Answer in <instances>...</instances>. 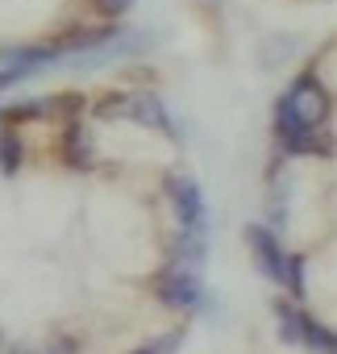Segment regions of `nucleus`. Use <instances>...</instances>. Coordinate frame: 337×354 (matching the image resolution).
<instances>
[{
    "instance_id": "f257e3e1",
    "label": "nucleus",
    "mask_w": 337,
    "mask_h": 354,
    "mask_svg": "<svg viewBox=\"0 0 337 354\" xmlns=\"http://www.w3.org/2000/svg\"><path fill=\"white\" fill-rule=\"evenodd\" d=\"M325 117H329L325 84L316 75H300L275 109V129H279L283 146L296 150V154H312V150L329 154V146H316V129L325 125Z\"/></svg>"
},
{
    "instance_id": "f03ea898",
    "label": "nucleus",
    "mask_w": 337,
    "mask_h": 354,
    "mask_svg": "<svg viewBox=\"0 0 337 354\" xmlns=\"http://www.w3.org/2000/svg\"><path fill=\"white\" fill-rule=\"evenodd\" d=\"M166 192H171V205L180 213V230L209 238V209H204L200 184L192 180V175H171V180H166Z\"/></svg>"
},
{
    "instance_id": "7ed1b4c3",
    "label": "nucleus",
    "mask_w": 337,
    "mask_h": 354,
    "mask_svg": "<svg viewBox=\"0 0 337 354\" xmlns=\"http://www.w3.org/2000/svg\"><path fill=\"white\" fill-rule=\"evenodd\" d=\"M154 292H158V300H162L166 308H192V304H200L204 283H200V271L166 267V271L154 279Z\"/></svg>"
},
{
    "instance_id": "20e7f679",
    "label": "nucleus",
    "mask_w": 337,
    "mask_h": 354,
    "mask_svg": "<svg viewBox=\"0 0 337 354\" xmlns=\"http://www.w3.org/2000/svg\"><path fill=\"white\" fill-rule=\"evenodd\" d=\"M121 117H133V121H142V125H154V129H162L166 138H180V129L171 125V113L162 109V100H158L154 92L125 96V113H121Z\"/></svg>"
},
{
    "instance_id": "39448f33",
    "label": "nucleus",
    "mask_w": 337,
    "mask_h": 354,
    "mask_svg": "<svg viewBox=\"0 0 337 354\" xmlns=\"http://www.w3.org/2000/svg\"><path fill=\"white\" fill-rule=\"evenodd\" d=\"M246 242L254 246V254H258V267H262V275L279 283V279H283V250H279L275 234H271L267 225H246Z\"/></svg>"
},
{
    "instance_id": "423d86ee",
    "label": "nucleus",
    "mask_w": 337,
    "mask_h": 354,
    "mask_svg": "<svg viewBox=\"0 0 337 354\" xmlns=\"http://www.w3.org/2000/svg\"><path fill=\"white\" fill-rule=\"evenodd\" d=\"M0 63L17 71V80H26L34 71H46L50 63H59V50L55 46H17V50H0Z\"/></svg>"
},
{
    "instance_id": "0eeeda50",
    "label": "nucleus",
    "mask_w": 337,
    "mask_h": 354,
    "mask_svg": "<svg viewBox=\"0 0 337 354\" xmlns=\"http://www.w3.org/2000/svg\"><path fill=\"white\" fill-rule=\"evenodd\" d=\"M296 346H308V350H316V354H337V342H333L329 325H320V321L308 317V313H300V337H296Z\"/></svg>"
},
{
    "instance_id": "6e6552de",
    "label": "nucleus",
    "mask_w": 337,
    "mask_h": 354,
    "mask_svg": "<svg viewBox=\"0 0 337 354\" xmlns=\"http://www.w3.org/2000/svg\"><path fill=\"white\" fill-rule=\"evenodd\" d=\"M63 154H67V162H71V167H79V171H88V167H92V146H88V138H84V121H67Z\"/></svg>"
},
{
    "instance_id": "1a4fd4ad",
    "label": "nucleus",
    "mask_w": 337,
    "mask_h": 354,
    "mask_svg": "<svg viewBox=\"0 0 337 354\" xmlns=\"http://www.w3.org/2000/svg\"><path fill=\"white\" fill-rule=\"evenodd\" d=\"M21 158H26V146H21V138H17L13 129H0V171H5V175H17Z\"/></svg>"
},
{
    "instance_id": "9d476101",
    "label": "nucleus",
    "mask_w": 337,
    "mask_h": 354,
    "mask_svg": "<svg viewBox=\"0 0 337 354\" xmlns=\"http://www.w3.org/2000/svg\"><path fill=\"white\" fill-rule=\"evenodd\" d=\"M275 317H279V337L283 342H296L300 337V308L287 304V300H275Z\"/></svg>"
},
{
    "instance_id": "9b49d317",
    "label": "nucleus",
    "mask_w": 337,
    "mask_h": 354,
    "mask_svg": "<svg viewBox=\"0 0 337 354\" xmlns=\"http://www.w3.org/2000/svg\"><path fill=\"white\" fill-rule=\"evenodd\" d=\"M291 288V296H304V259L300 254H283V279Z\"/></svg>"
},
{
    "instance_id": "f8f14e48",
    "label": "nucleus",
    "mask_w": 337,
    "mask_h": 354,
    "mask_svg": "<svg viewBox=\"0 0 337 354\" xmlns=\"http://www.w3.org/2000/svg\"><path fill=\"white\" fill-rule=\"evenodd\" d=\"M180 342H184V329L166 333V337H158V342H150V346H137L133 354H175V350H180Z\"/></svg>"
},
{
    "instance_id": "ddd939ff",
    "label": "nucleus",
    "mask_w": 337,
    "mask_h": 354,
    "mask_svg": "<svg viewBox=\"0 0 337 354\" xmlns=\"http://www.w3.org/2000/svg\"><path fill=\"white\" fill-rule=\"evenodd\" d=\"M129 5H133V0H96V9H100V13H108V17H121Z\"/></svg>"
},
{
    "instance_id": "4468645a",
    "label": "nucleus",
    "mask_w": 337,
    "mask_h": 354,
    "mask_svg": "<svg viewBox=\"0 0 337 354\" xmlns=\"http://www.w3.org/2000/svg\"><path fill=\"white\" fill-rule=\"evenodd\" d=\"M17 84V71H9V67H0V92H5V88H13Z\"/></svg>"
},
{
    "instance_id": "2eb2a0df",
    "label": "nucleus",
    "mask_w": 337,
    "mask_h": 354,
    "mask_svg": "<svg viewBox=\"0 0 337 354\" xmlns=\"http://www.w3.org/2000/svg\"><path fill=\"white\" fill-rule=\"evenodd\" d=\"M21 354H34V350H21ZM46 354H50V350H46Z\"/></svg>"
}]
</instances>
